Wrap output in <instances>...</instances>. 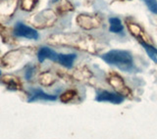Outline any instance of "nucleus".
Here are the masks:
<instances>
[{"label":"nucleus","mask_w":157,"mask_h":139,"mask_svg":"<svg viewBox=\"0 0 157 139\" xmlns=\"http://www.w3.org/2000/svg\"><path fill=\"white\" fill-rule=\"evenodd\" d=\"M102 59L110 65L116 66L121 70H128L132 65V57L130 52L125 50H111L105 53Z\"/></svg>","instance_id":"obj_1"},{"label":"nucleus","mask_w":157,"mask_h":139,"mask_svg":"<svg viewBox=\"0 0 157 139\" xmlns=\"http://www.w3.org/2000/svg\"><path fill=\"white\" fill-rule=\"evenodd\" d=\"M15 36H20V37H25L28 39H36L38 38V32L33 28H29L26 24H24L23 23H17L16 27L14 29Z\"/></svg>","instance_id":"obj_2"},{"label":"nucleus","mask_w":157,"mask_h":139,"mask_svg":"<svg viewBox=\"0 0 157 139\" xmlns=\"http://www.w3.org/2000/svg\"><path fill=\"white\" fill-rule=\"evenodd\" d=\"M96 100L98 102H110L113 104H120L124 101V98L121 95H118V94L109 91H102L101 93L98 94Z\"/></svg>","instance_id":"obj_3"},{"label":"nucleus","mask_w":157,"mask_h":139,"mask_svg":"<svg viewBox=\"0 0 157 139\" xmlns=\"http://www.w3.org/2000/svg\"><path fill=\"white\" fill-rule=\"evenodd\" d=\"M57 97L55 95H49L45 92H43L41 89H34L31 97L29 98L28 102H34L37 100H45V101H55Z\"/></svg>","instance_id":"obj_4"},{"label":"nucleus","mask_w":157,"mask_h":139,"mask_svg":"<svg viewBox=\"0 0 157 139\" xmlns=\"http://www.w3.org/2000/svg\"><path fill=\"white\" fill-rule=\"evenodd\" d=\"M37 58H38V61L40 63H42L45 59H49V60L57 62L58 54L48 47H41L37 53Z\"/></svg>","instance_id":"obj_5"},{"label":"nucleus","mask_w":157,"mask_h":139,"mask_svg":"<svg viewBox=\"0 0 157 139\" xmlns=\"http://www.w3.org/2000/svg\"><path fill=\"white\" fill-rule=\"evenodd\" d=\"M76 59L75 54H58L57 62L66 68H71L73 66L74 60Z\"/></svg>","instance_id":"obj_6"},{"label":"nucleus","mask_w":157,"mask_h":139,"mask_svg":"<svg viewBox=\"0 0 157 139\" xmlns=\"http://www.w3.org/2000/svg\"><path fill=\"white\" fill-rule=\"evenodd\" d=\"M109 24H110L109 31L111 32L119 33L120 32L123 31V24H122V23L120 21V19L111 18V19H109Z\"/></svg>","instance_id":"obj_7"},{"label":"nucleus","mask_w":157,"mask_h":139,"mask_svg":"<svg viewBox=\"0 0 157 139\" xmlns=\"http://www.w3.org/2000/svg\"><path fill=\"white\" fill-rule=\"evenodd\" d=\"M141 45L145 49V51L148 54V56L150 57L151 60L157 62V49L154 48L153 46L149 45V44H146L145 42H141Z\"/></svg>","instance_id":"obj_8"},{"label":"nucleus","mask_w":157,"mask_h":139,"mask_svg":"<svg viewBox=\"0 0 157 139\" xmlns=\"http://www.w3.org/2000/svg\"><path fill=\"white\" fill-rule=\"evenodd\" d=\"M150 11L154 14H157V0H142Z\"/></svg>","instance_id":"obj_9"},{"label":"nucleus","mask_w":157,"mask_h":139,"mask_svg":"<svg viewBox=\"0 0 157 139\" xmlns=\"http://www.w3.org/2000/svg\"><path fill=\"white\" fill-rule=\"evenodd\" d=\"M4 82L7 84V88L8 89H12V90H17V89H18V84H17V82H16L15 79H9V81H7V79L5 78Z\"/></svg>","instance_id":"obj_10"},{"label":"nucleus","mask_w":157,"mask_h":139,"mask_svg":"<svg viewBox=\"0 0 157 139\" xmlns=\"http://www.w3.org/2000/svg\"><path fill=\"white\" fill-rule=\"evenodd\" d=\"M74 94H75V91H67L65 92L64 94H62V96H61V101L62 102H68V101H70L71 99L74 97Z\"/></svg>","instance_id":"obj_11"},{"label":"nucleus","mask_w":157,"mask_h":139,"mask_svg":"<svg viewBox=\"0 0 157 139\" xmlns=\"http://www.w3.org/2000/svg\"><path fill=\"white\" fill-rule=\"evenodd\" d=\"M32 74H33V70L32 69H29L28 71L26 72V77L28 81H29V78L32 77Z\"/></svg>","instance_id":"obj_12"},{"label":"nucleus","mask_w":157,"mask_h":139,"mask_svg":"<svg viewBox=\"0 0 157 139\" xmlns=\"http://www.w3.org/2000/svg\"><path fill=\"white\" fill-rule=\"evenodd\" d=\"M52 2H56V0H52Z\"/></svg>","instance_id":"obj_13"},{"label":"nucleus","mask_w":157,"mask_h":139,"mask_svg":"<svg viewBox=\"0 0 157 139\" xmlns=\"http://www.w3.org/2000/svg\"><path fill=\"white\" fill-rule=\"evenodd\" d=\"M0 76H1V71H0Z\"/></svg>","instance_id":"obj_14"}]
</instances>
